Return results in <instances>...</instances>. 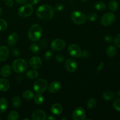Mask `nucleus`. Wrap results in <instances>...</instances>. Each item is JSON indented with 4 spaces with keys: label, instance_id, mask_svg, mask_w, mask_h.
<instances>
[{
    "label": "nucleus",
    "instance_id": "obj_1",
    "mask_svg": "<svg viewBox=\"0 0 120 120\" xmlns=\"http://www.w3.org/2000/svg\"><path fill=\"white\" fill-rule=\"evenodd\" d=\"M36 14L39 18L42 20H49L53 17L54 10L48 5H43L37 8Z\"/></svg>",
    "mask_w": 120,
    "mask_h": 120
},
{
    "label": "nucleus",
    "instance_id": "obj_2",
    "mask_svg": "<svg viewBox=\"0 0 120 120\" xmlns=\"http://www.w3.org/2000/svg\"><path fill=\"white\" fill-rule=\"evenodd\" d=\"M42 33L41 27L38 24H33L29 29L28 34V38L32 41H37L40 38Z\"/></svg>",
    "mask_w": 120,
    "mask_h": 120
},
{
    "label": "nucleus",
    "instance_id": "obj_3",
    "mask_svg": "<svg viewBox=\"0 0 120 120\" xmlns=\"http://www.w3.org/2000/svg\"><path fill=\"white\" fill-rule=\"evenodd\" d=\"M13 70L17 73L24 72L28 68V64L23 59H18L15 60L12 64Z\"/></svg>",
    "mask_w": 120,
    "mask_h": 120
},
{
    "label": "nucleus",
    "instance_id": "obj_4",
    "mask_svg": "<svg viewBox=\"0 0 120 120\" xmlns=\"http://www.w3.org/2000/svg\"><path fill=\"white\" fill-rule=\"evenodd\" d=\"M71 17L72 21L78 25L82 24L86 21V17L85 15L82 12L78 10L72 12Z\"/></svg>",
    "mask_w": 120,
    "mask_h": 120
},
{
    "label": "nucleus",
    "instance_id": "obj_5",
    "mask_svg": "<svg viewBox=\"0 0 120 120\" xmlns=\"http://www.w3.org/2000/svg\"><path fill=\"white\" fill-rule=\"evenodd\" d=\"M47 87V82L43 79L36 80L33 85V89L38 94L43 93Z\"/></svg>",
    "mask_w": 120,
    "mask_h": 120
},
{
    "label": "nucleus",
    "instance_id": "obj_6",
    "mask_svg": "<svg viewBox=\"0 0 120 120\" xmlns=\"http://www.w3.org/2000/svg\"><path fill=\"white\" fill-rule=\"evenodd\" d=\"M115 20V15L111 12H108L104 14L101 17L100 22L104 26H107L112 24Z\"/></svg>",
    "mask_w": 120,
    "mask_h": 120
},
{
    "label": "nucleus",
    "instance_id": "obj_7",
    "mask_svg": "<svg viewBox=\"0 0 120 120\" xmlns=\"http://www.w3.org/2000/svg\"><path fill=\"white\" fill-rule=\"evenodd\" d=\"M32 6L30 4H27L22 6L18 10V15L23 17H25L31 15L33 12Z\"/></svg>",
    "mask_w": 120,
    "mask_h": 120
},
{
    "label": "nucleus",
    "instance_id": "obj_8",
    "mask_svg": "<svg viewBox=\"0 0 120 120\" xmlns=\"http://www.w3.org/2000/svg\"><path fill=\"white\" fill-rule=\"evenodd\" d=\"M68 52L71 56L75 58H80L82 56L80 48L75 44H72L68 46Z\"/></svg>",
    "mask_w": 120,
    "mask_h": 120
},
{
    "label": "nucleus",
    "instance_id": "obj_9",
    "mask_svg": "<svg viewBox=\"0 0 120 120\" xmlns=\"http://www.w3.org/2000/svg\"><path fill=\"white\" fill-rule=\"evenodd\" d=\"M73 119L75 120H83L86 118V114L84 110L81 107L76 108L73 112Z\"/></svg>",
    "mask_w": 120,
    "mask_h": 120
},
{
    "label": "nucleus",
    "instance_id": "obj_10",
    "mask_svg": "<svg viewBox=\"0 0 120 120\" xmlns=\"http://www.w3.org/2000/svg\"><path fill=\"white\" fill-rule=\"evenodd\" d=\"M65 42L61 39H55L51 43V47L54 51H60L65 46Z\"/></svg>",
    "mask_w": 120,
    "mask_h": 120
},
{
    "label": "nucleus",
    "instance_id": "obj_11",
    "mask_svg": "<svg viewBox=\"0 0 120 120\" xmlns=\"http://www.w3.org/2000/svg\"><path fill=\"white\" fill-rule=\"evenodd\" d=\"M65 67L68 71L74 72L77 69V64L76 62L73 59H68L66 61Z\"/></svg>",
    "mask_w": 120,
    "mask_h": 120
},
{
    "label": "nucleus",
    "instance_id": "obj_12",
    "mask_svg": "<svg viewBox=\"0 0 120 120\" xmlns=\"http://www.w3.org/2000/svg\"><path fill=\"white\" fill-rule=\"evenodd\" d=\"M32 119L34 120H45L46 119L45 112L41 109L36 110L32 114Z\"/></svg>",
    "mask_w": 120,
    "mask_h": 120
},
{
    "label": "nucleus",
    "instance_id": "obj_13",
    "mask_svg": "<svg viewBox=\"0 0 120 120\" xmlns=\"http://www.w3.org/2000/svg\"><path fill=\"white\" fill-rule=\"evenodd\" d=\"M42 61L41 59L38 56L32 57L29 61L30 66L34 69L39 68L42 65Z\"/></svg>",
    "mask_w": 120,
    "mask_h": 120
},
{
    "label": "nucleus",
    "instance_id": "obj_14",
    "mask_svg": "<svg viewBox=\"0 0 120 120\" xmlns=\"http://www.w3.org/2000/svg\"><path fill=\"white\" fill-rule=\"evenodd\" d=\"M61 84L58 81H54L51 83L48 88V91L52 93L58 92L61 89Z\"/></svg>",
    "mask_w": 120,
    "mask_h": 120
},
{
    "label": "nucleus",
    "instance_id": "obj_15",
    "mask_svg": "<svg viewBox=\"0 0 120 120\" xmlns=\"http://www.w3.org/2000/svg\"><path fill=\"white\" fill-rule=\"evenodd\" d=\"M9 55V50L6 46L0 47V61H3L6 60Z\"/></svg>",
    "mask_w": 120,
    "mask_h": 120
},
{
    "label": "nucleus",
    "instance_id": "obj_16",
    "mask_svg": "<svg viewBox=\"0 0 120 120\" xmlns=\"http://www.w3.org/2000/svg\"><path fill=\"white\" fill-rule=\"evenodd\" d=\"M18 39V35L16 32L12 33L8 37L7 43L10 46H13L16 43Z\"/></svg>",
    "mask_w": 120,
    "mask_h": 120
},
{
    "label": "nucleus",
    "instance_id": "obj_17",
    "mask_svg": "<svg viewBox=\"0 0 120 120\" xmlns=\"http://www.w3.org/2000/svg\"><path fill=\"white\" fill-rule=\"evenodd\" d=\"M11 67L8 65H5L2 67L0 69V74L4 77H8L11 73Z\"/></svg>",
    "mask_w": 120,
    "mask_h": 120
},
{
    "label": "nucleus",
    "instance_id": "obj_18",
    "mask_svg": "<svg viewBox=\"0 0 120 120\" xmlns=\"http://www.w3.org/2000/svg\"><path fill=\"white\" fill-rule=\"evenodd\" d=\"M10 83L9 81L5 78L0 79V90L2 91H7L9 88Z\"/></svg>",
    "mask_w": 120,
    "mask_h": 120
},
{
    "label": "nucleus",
    "instance_id": "obj_19",
    "mask_svg": "<svg viewBox=\"0 0 120 120\" xmlns=\"http://www.w3.org/2000/svg\"><path fill=\"white\" fill-rule=\"evenodd\" d=\"M51 110L52 113L56 115H59L62 112V107L60 104L56 103L52 106Z\"/></svg>",
    "mask_w": 120,
    "mask_h": 120
},
{
    "label": "nucleus",
    "instance_id": "obj_20",
    "mask_svg": "<svg viewBox=\"0 0 120 120\" xmlns=\"http://www.w3.org/2000/svg\"><path fill=\"white\" fill-rule=\"evenodd\" d=\"M8 102L7 99L4 98L0 99V112H4L7 110Z\"/></svg>",
    "mask_w": 120,
    "mask_h": 120
},
{
    "label": "nucleus",
    "instance_id": "obj_21",
    "mask_svg": "<svg viewBox=\"0 0 120 120\" xmlns=\"http://www.w3.org/2000/svg\"><path fill=\"white\" fill-rule=\"evenodd\" d=\"M116 48L113 45L109 46L106 49V54L109 57H114L116 55Z\"/></svg>",
    "mask_w": 120,
    "mask_h": 120
},
{
    "label": "nucleus",
    "instance_id": "obj_22",
    "mask_svg": "<svg viewBox=\"0 0 120 120\" xmlns=\"http://www.w3.org/2000/svg\"><path fill=\"white\" fill-rule=\"evenodd\" d=\"M22 97L26 100H30L33 98L34 97V94L31 90H26L22 93Z\"/></svg>",
    "mask_w": 120,
    "mask_h": 120
},
{
    "label": "nucleus",
    "instance_id": "obj_23",
    "mask_svg": "<svg viewBox=\"0 0 120 120\" xmlns=\"http://www.w3.org/2000/svg\"><path fill=\"white\" fill-rule=\"evenodd\" d=\"M38 73L37 71L35 69H30L29 70L26 74V75L27 78L31 79L36 78L38 76Z\"/></svg>",
    "mask_w": 120,
    "mask_h": 120
},
{
    "label": "nucleus",
    "instance_id": "obj_24",
    "mask_svg": "<svg viewBox=\"0 0 120 120\" xmlns=\"http://www.w3.org/2000/svg\"><path fill=\"white\" fill-rule=\"evenodd\" d=\"M12 104L14 107L19 108L22 105V100L20 98L17 96H15L13 97L12 99Z\"/></svg>",
    "mask_w": 120,
    "mask_h": 120
},
{
    "label": "nucleus",
    "instance_id": "obj_25",
    "mask_svg": "<svg viewBox=\"0 0 120 120\" xmlns=\"http://www.w3.org/2000/svg\"><path fill=\"white\" fill-rule=\"evenodd\" d=\"M114 94L111 91L107 90L105 91L102 94L103 98L106 100H110L113 98Z\"/></svg>",
    "mask_w": 120,
    "mask_h": 120
},
{
    "label": "nucleus",
    "instance_id": "obj_26",
    "mask_svg": "<svg viewBox=\"0 0 120 120\" xmlns=\"http://www.w3.org/2000/svg\"><path fill=\"white\" fill-rule=\"evenodd\" d=\"M119 7L118 3L114 0H111L108 3V7L112 11H115L117 10Z\"/></svg>",
    "mask_w": 120,
    "mask_h": 120
},
{
    "label": "nucleus",
    "instance_id": "obj_27",
    "mask_svg": "<svg viewBox=\"0 0 120 120\" xmlns=\"http://www.w3.org/2000/svg\"><path fill=\"white\" fill-rule=\"evenodd\" d=\"M19 118V114L16 111H13L10 112L8 116V120H17Z\"/></svg>",
    "mask_w": 120,
    "mask_h": 120
},
{
    "label": "nucleus",
    "instance_id": "obj_28",
    "mask_svg": "<svg viewBox=\"0 0 120 120\" xmlns=\"http://www.w3.org/2000/svg\"><path fill=\"white\" fill-rule=\"evenodd\" d=\"M94 8L98 10L103 11L106 8L105 4L102 1H98L95 3Z\"/></svg>",
    "mask_w": 120,
    "mask_h": 120
},
{
    "label": "nucleus",
    "instance_id": "obj_29",
    "mask_svg": "<svg viewBox=\"0 0 120 120\" xmlns=\"http://www.w3.org/2000/svg\"><path fill=\"white\" fill-rule=\"evenodd\" d=\"M34 102L37 105H41L43 103L44 101V98L42 95L40 94H38L34 97Z\"/></svg>",
    "mask_w": 120,
    "mask_h": 120
},
{
    "label": "nucleus",
    "instance_id": "obj_30",
    "mask_svg": "<svg viewBox=\"0 0 120 120\" xmlns=\"http://www.w3.org/2000/svg\"><path fill=\"white\" fill-rule=\"evenodd\" d=\"M87 19L90 21H94L98 18L97 14L94 12H91L89 13L87 15Z\"/></svg>",
    "mask_w": 120,
    "mask_h": 120
},
{
    "label": "nucleus",
    "instance_id": "obj_31",
    "mask_svg": "<svg viewBox=\"0 0 120 120\" xmlns=\"http://www.w3.org/2000/svg\"><path fill=\"white\" fill-rule=\"evenodd\" d=\"M30 49L32 53L37 54L39 51V48L38 45L36 43H32L30 46Z\"/></svg>",
    "mask_w": 120,
    "mask_h": 120
},
{
    "label": "nucleus",
    "instance_id": "obj_32",
    "mask_svg": "<svg viewBox=\"0 0 120 120\" xmlns=\"http://www.w3.org/2000/svg\"><path fill=\"white\" fill-rule=\"evenodd\" d=\"M8 24L6 21L2 18H0V31H3L7 28Z\"/></svg>",
    "mask_w": 120,
    "mask_h": 120
},
{
    "label": "nucleus",
    "instance_id": "obj_33",
    "mask_svg": "<svg viewBox=\"0 0 120 120\" xmlns=\"http://www.w3.org/2000/svg\"><path fill=\"white\" fill-rule=\"evenodd\" d=\"M96 101L93 98H91L89 99V100L88 101L87 106L90 109L94 108L96 106Z\"/></svg>",
    "mask_w": 120,
    "mask_h": 120
},
{
    "label": "nucleus",
    "instance_id": "obj_34",
    "mask_svg": "<svg viewBox=\"0 0 120 120\" xmlns=\"http://www.w3.org/2000/svg\"><path fill=\"white\" fill-rule=\"evenodd\" d=\"M113 108L118 111H120V98L116 99L113 103Z\"/></svg>",
    "mask_w": 120,
    "mask_h": 120
},
{
    "label": "nucleus",
    "instance_id": "obj_35",
    "mask_svg": "<svg viewBox=\"0 0 120 120\" xmlns=\"http://www.w3.org/2000/svg\"><path fill=\"white\" fill-rule=\"evenodd\" d=\"M63 5L60 3H57L54 7V9L57 12H60L62 11L63 9Z\"/></svg>",
    "mask_w": 120,
    "mask_h": 120
},
{
    "label": "nucleus",
    "instance_id": "obj_36",
    "mask_svg": "<svg viewBox=\"0 0 120 120\" xmlns=\"http://www.w3.org/2000/svg\"><path fill=\"white\" fill-rule=\"evenodd\" d=\"M52 55H53V52L51 51H48L45 53L44 55V58L45 60H48L51 58H52Z\"/></svg>",
    "mask_w": 120,
    "mask_h": 120
},
{
    "label": "nucleus",
    "instance_id": "obj_37",
    "mask_svg": "<svg viewBox=\"0 0 120 120\" xmlns=\"http://www.w3.org/2000/svg\"><path fill=\"white\" fill-rule=\"evenodd\" d=\"M114 44L117 47L120 48V34L117 35L115 38Z\"/></svg>",
    "mask_w": 120,
    "mask_h": 120
},
{
    "label": "nucleus",
    "instance_id": "obj_38",
    "mask_svg": "<svg viewBox=\"0 0 120 120\" xmlns=\"http://www.w3.org/2000/svg\"><path fill=\"white\" fill-rule=\"evenodd\" d=\"M55 57H56V60L60 62L63 61L65 60V57H64V55L61 54H57L56 55Z\"/></svg>",
    "mask_w": 120,
    "mask_h": 120
},
{
    "label": "nucleus",
    "instance_id": "obj_39",
    "mask_svg": "<svg viewBox=\"0 0 120 120\" xmlns=\"http://www.w3.org/2000/svg\"><path fill=\"white\" fill-rule=\"evenodd\" d=\"M113 38L111 36L107 35L105 37V41L107 43H111L112 41Z\"/></svg>",
    "mask_w": 120,
    "mask_h": 120
},
{
    "label": "nucleus",
    "instance_id": "obj_40",
    "mask_svg": "<svg viewBox=\"0 0 120 120\" xmlns=\"http://www.w3.org/2000/svg\"><path fill=\"white\" fill-rule=\"evenodd\" d=\"M12 53L14 56H15V57H17L20 55V52L17 48H15L13 49Z\"/></svg>",
    "mask_w": 120,
    "mask_h": 120
},
{
    "label": "nucleus",
    "instance_id": "obj_41",
    "mask_svg": "<svg viewBox=\"0 0 120 120\" xmlns=\"http://www.w3.org/2000/svg\"><path fill=\"white\" fill-rule=\"evenodd\" d=\"M40 44L41 45V46L43 47H46L47 46V42L46 41V40H45V39H42L40 43Z\"/></svg>",
    "mask_w": 120,
    "mask_h": 120
},
{
    "label": "nucleus",
    "instance_id": "obj_42",
    "mask_svg": "<svg viewBox=\"0 0 120 120\" xmlns=\"http://www.w3.org/2000/svg\"><path fill=\"white\" fill-rule=\"evenodd\" d=\"M6 4L8 7H10L13 6L14 4V2L12 0H7L6 2Z\"/></svg>",
    "mask_w": 120,
    "mask_h": 120
},
{
    "label": "nucleus",
    "instance_id": "obj_43",
    "mask_svg": "<svg viewBox=\"0 0 120 120\" xmlns=\"http://www.w3.org/2000/svg\"><path fill=\"white\" fill-rule=\"evenodd\" d=\"M28 0H15L16 3L19 4H23L27 2Z\"/></svg>",
    "mask_w": 120,
    "mask_h": 120
},
{
    "label": "nucleus",
    "instance_id": "obj_44",
    "mask_svg": "<svg viewBox=\"0 0 120 120\" xmlns=\"http://www.w3.org/2000/svg\"><path fill=\"white\" fill-rule=\"evenodd\" d=\"M82 55L83 57L86 58V57H87L89 56V52H88V51L85 50V51H84L82 52Z\"/></svg>",
    "mask_w": 120,
    "mask_h": 120
},
{
    "label": "nucleus",
    "instance_id": "obj_45",
    "mask_svg": "<svg viewBox=\"0 0 120 120\" xmlns=\"http://www.w3.org/2000/svg\"><path fill=\"white\" fill-rule=\"evenodd\" d=\"M39 0H30V2L31 5H35L38 2Z\"/></svg>",
    "mask_w": 120,
    "mask_h": 120
},
{
    "label": "nucleus",
    "instance_id": "obj_46",
    "mask_svg": "<svg viewBox=\"0 0 120 120\" xmlns=\"http://www.w3.org/2000/svg\"><path fill=\"white\" fill-rule=\"evenodd\" d=\"M103 65H104L103 63H101L99 64V66L98 67V68H97V70H98V71H100L101 69H102V68L103 67Z\"/></svg>",
    "mask_w": 120,
    "mask_h": 120
},
{
    "label": "nucleus",
    "instance_id": "obj_47",
    "mask_svg": "<svg viewBox=\"0 0 120 120\" xmlns=\"http://www.w3.org/2000/svg\"><path fill=\"white\" fill-rule=\"evenodd\" d=\"M48 119L49 120H55V119L52 116H49L48 117Z\"/></svg>",
    "mask_w": 120,
    "mask_h": 120
},
{
    "label": "nucleus",
    "instance_id": "obj_48",
    "mask_svg": "<svg viewBox=\"0 0 120 120\" xmlns=\"http://www.w3.org/2000/svg\"><path fill=\"white\" fill-rule=\"evenodd\" d=\"M2 14V10L1 8L0 7V17L1 16Z\"/></svg>",
    "mask_w": 120,
    "mask_h": 120
},
{
    "label": "nucleus",
    "instance_id": "obj_49",
    "mask_svg": "<svg viewBox=\"0 0 120 120\" xmlns=\"http://www.w3.org/2000/svg\"><path fill=\"white\" fill-rule=\"evenodd\" d=\"M117 95L119 96H120V90H119L117 92Z\"/></svg>",
    "mask_w": 120,
    "mask_h": 120
},
{
    "label": "nucleus",
    "instance_id": "obj_50",
    "mask_svg": "<svg viewBox=\"0 0 120 120\" xmlns=\"http://www.w3.org/2000/svg\"><path fill=\"white\" fill-rule=\"evenodd\" d=\"M62 120H67V117H65L64 118H63Z\"/></svg>",
    "mask_w": 120,
    "mask_h": 120
},
{
    "label": "nucleus",
    "instance_id": "obj_51",
    "mask_svg": "<svg viewBox=\"0 0 120 120\" xmlns=\"http://www.w3.org/2000/svg\"><path fill=\"white\" fill-rule=\"evenodd\" d=\"M81 1H82V2H85V1H87V0H80Z\"/></svg>",
    "mask_w": 120,
    "mask_h": 120
},
{
    "label": "nucleus",
    "instance_id": "obj_52",
    "mask_svg": "<svg viewBox=\"0 0 120 120\" xmlns=\"http://www.w3.org/2000/svg\"><path fill=\"white\" fill-rule=\"evenodd\" d=\"M23 120H29V119H27V118H25V119H23Z\"/></svg>",
    "mask_w": 120,
    "mask_h": 120
},
{
    "label": "nucleus",
    "instance_id": "obj_53",
    "mask_svg": "<svg viewBox=\"0 0 120 120\" xmlns=\"http://www.w3.org/2000/svg\"><path fill=\"white\" fill-rule=\"evenodd\" d=\"M1 116H0V120H1Z\"/></svg>",
    "mask_w": 120,
    "mask_h": 120
},
{
    "label": "nucleus",
    "instance_id": "obj_54",
    "mask_svg": "<svg viewBox=\"0 0 120 120\" xmlns=\"http://www.w3.org/2000/svg\"></svg>",
    "mask_w": 120,
    "mask_h": 120
}]
</instances>
